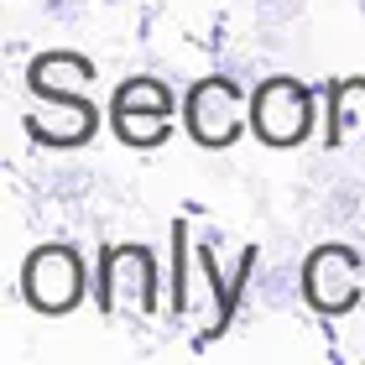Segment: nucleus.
Wrapping results in <instances>:
<instances>
[{"instance_id":"nucleus-2","label":"nucleus","mask_w":365,"mask_h":365,"mask_svg":"<svg viewBox=\"0 0 365 365\" xmlns=\"http://www.w3.org/2000/svg\"><path fill=\"white\" fill-rule=\"evenodd\" d=\"M89 292H94V277H89V261L73 240H42V245L26 251L21 297H26L31 313H42V319H68Z\"/></svg>"},{"instance_id":"nucleus-11","label":"nucleus","mask_w":365,"mask_h":365,"mask_svg":"<svg viewBox=\"0 0 365 365\" xmlns=\"http://www.w3.org/2000/svg\"><path fill=\"white\" fill-rule=\"evenodd\" d=\"M256 303L272 313H292L303 303V261H267V267H256Z\"/></svg>"},{"instance_id":"nucleus-7","label":"nucleus","mask_w":365,"mask_h":365,"mask_svg":"<svg viewBox=\"0 0 365 365\" xmlns=\"http://www.w3.org/2000/svg\"><path fill=\"white\" fill-rule=\"evenodd\" d=\"M324 99H329V136H324V146L355 157L365 168V73L329 78Z\"/></svg>"},{"instance_id":"nucleus-3","label":"nucleus","mask_w":365,"mask_h":365,"mask_svg":"<svg viewBox=\"0 0 365 365\" xmlns=\"http://www.w3.org/2000/svg\"><path fill=\"white\" fill-rule=\"evenodd\" d=\"M313 89L297 73H267L251 89V136L272 152H297L313 136Z\"/></svg>"},{"instance_id":"nucleus-12","label":"nucleus","mask_w":365,"mask_h":365,"mask_svg":"<svg viewBox=\"0 0 365 365\" xmlns=\"http://www.w3.org/2000/svg\"><path fill=\"white\" fill-rule=\"evenodd\" d=\"M110 110H168V115H178V94L162 73H130L115 84Z\"/></svg>"},{"instance_id":"nucleus-13","label":"nucleus","mask_w":365,"mask_h":365,"mask_svg":"<svg viewBox=\"0 0 365 365\" xmlns=\"http://www.w3.org/2000/svg\"><path fill=\"white\" fill-rule=\"evenodd\" d=\"M37 188H42L47 198H58V204H78V198H89L94 173H89V168H58V173H47Z\"/></svg>"},{"instance_id":"nucleus-14","label":"nucleus","mask_w":365,"mask_h":365,"mask_svg":"<svg viewBox=\"0 0 365 365\" xmlns=\"http://www.w3.org/2000/svg\"><path fill=\"white\" fill-rule=\"evenodd\" d=\"M214 73L235 78L240 89H256L261 78H267V63H261L256 53H235V47H220V53H214Z\"/></svg>"},{"instance_id":"nucleus-5","label":"nucleus","mask_w":365,"mask_h":365,"mask_svg":"<svg viewBox=\"0 0 365 365\" xmlns=\"http://www.w3.org/2000/svg\"><path fill=\"white\" fill-rule=\"evenodd\" d=\"M365 297V261L350 240H324L303 256V303L319 319H344Z\"/></svg>"},{"instance_id":"nucleus-10","label":"nucleus","mask_w":365,"mask_h":365,"mask_svg":"<svg viewBox=\"0 0 365 365\" xmlns=\"http://www.w3.org/2000/svg\"><path fill=\"white\" fill-rule=\"evenodd\" d=\"M365 220V182L355 173H339L319 193V225L324 230H355Z\"/></svg>"},{"instance_id":"nucleus-16","label":"nucleus","mask_w":365,"mask_h":365,"mask_svg":"<svg viewBox=\"0 0 365 365\" xmlns=\"http://www.w3.org/2000/svg\"><path fill=\"white\" fill-rule=\"evenodd\" d=\"M99 6H125V0H99Z\"/></svg>"},{"instance_id":"nucleus-8","label":"nucleus","mask_w":365,"mask_h":365,"mask_svg":"<svg viewBox=\"0 0 365 365\" xmlns=\"http://www.w3.org/2000/svg\"><path fill=\"white\" fill-rule=\"evenodd\" d=\"M94 78H99L94 58L73 53V47H53V53H37L26 63V89L31 94H89Z\"/></svg>"},{"instance_id":"nucleus-6","label":"nucleus","mask_w":365,"mask_h":365,"mask_svg":"<svg viewBox=\"0 0 365 365\" xmlns=\"http://www.w3.org/2000/svg\"><path fill=\"white\" fill-rule=\"evenodd\" d=\"M37 105L26 115V136L42 152H78L94 141L99 110L89 105V94H31Z\"/></svg>"},{"instance_id":"nucleus-1","label":"nucleus","mask_w":365,"mask_h":365,"mask_svg":"<svg viewBox=\"0 0 365 365\" xmlns=\"http://www.w3.org/2000/svg\"><path fill=\"white\" fill-rule=\"evenodd\" d=\"M94 297H99V313H105V319L146 324L162 308L157 251H152V245H141V240L110 245L105 261H99V277H94Z\"/></svg>"},{"instance_id":"nucleus-15","label":"nucleus","mask_w":365,"mask_h":365,"mask_svg":"<svg viewBox=\"0 0 365 365\" xmlns=\"http://www.w3.org/2000/svg\"><path fill=\"white\" fill-rule=\"evenodd\" d=\"M308 0H251V21L256 26H292L303 21Z\"/></svg>"},{"instance_id":"nucleus-4","label":"nucleus","mask_w":365,"mask_h":365,"mask_svg":"<svg viewBox=\"0 0 365 365\" xmlns=\"http://www.w3.org/2000/svg\"><path fill=\"white\" fill-rule=\"evenodd\" d=\"M182 125L204 152H230L251 125V89L209 68V78H198L182 99Z\"/></svg>"},{"instance_id":"nucleus-9","label":"nucleus","mask_w":365,"mask_h":365,"mask_svg":"<svg viewBox=\"0 0 365 365\" xmlns=\"http://www.w3.org/2000/svg\"><path fill=\"white\" fill-rule=\"evenodd\" d=\"M110 130L130 152H157V146L173 141V115L168 110H110Z\"/></svg>"}]
</instances>
